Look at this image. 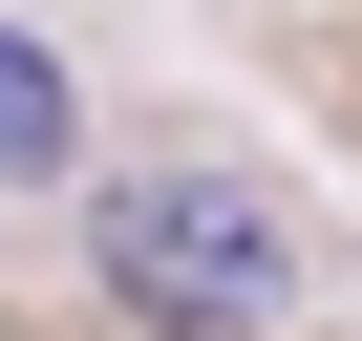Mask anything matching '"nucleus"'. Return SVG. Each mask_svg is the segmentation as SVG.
Wrapping results in <instances>:
<instances>
[{
    "label": "nucleus",
    "instance_id": "1",
    "mask_svg": "<svg viewBox=\"0 0 362 341\" xmlns=\"http://www.w3.org/2000/svg\"><path fill=\"white\" fill-rule=\"evenodd\" d=\"M86 277H107L128 320H170V341L298 320V235H277L256 170H86Z\"/></svg>",
    "mask_w": 362,
    "mask_h": 341
},
{
    "label": "nucleus",
    "instance_id": "2",
    "mask_svg": "<svg viewBox=\"0 0 362 341\" xmlns=\"http://www.w3.org/2000/svg\"><path fill=\"white\" fill-rule=\"evenodd\" d=\"M43 170H86V107H64V64L0 22V192H43Z\"/></svg>",
    "mask_w": 362,
    "mask_h": 341
}]
</instances>
